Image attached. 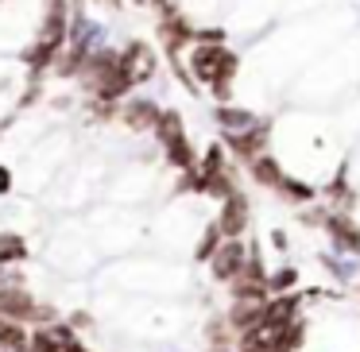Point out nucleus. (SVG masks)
Segmentation results:
<instances>
[{"label": "nucleus", "instance_id": "nucleus-8", "mask_svg": "<svg viewBox=\"0 0 360 352\" xmlns=\"http://www.w3.org/2000/svg\"><path fill=\"white\" fill-rule=\"evenodd\" d=\"M151 117H155V109H151L148 101H140L136 109H128V124H136V128H140V124H148Z\"/></svg>", "mask_w": 360, "mask_h": 352}, {"label": "nucleus", "instance_id": "nucleus-7", "mask_svg": "<svg viewBox=\"0 0 360 352\" xmlns=\"http://www.w3.org/2000/svg\"><path fill=\"white\" fill-rule=\"evenodd\" d=\"M0 344H8V348H20V344H24V329H20L16 321L0 318Z\"/></svg>", "mask_w": 360, "mask_h": 352}, {"label": "nucleus", "instance_id": "nucleus-11", "mask_svg": "<svg viewBox=\"0 0 360 352\" xmlns=\"http://www.w3.org/2000/svg\"><path fill=\"white\" fill-rule=\"evenodd\" d=\"M221 120H225V124H248V112H233V109H221Z\"/></svg>", "mask_w": 360, "mask_h": 352}, {"label": "nucleus", "instance_id": "nucleus-13", "mask_svg": "<svg viewBox=\"0 0 360 352\" xmlns=\"http://www.w3.org/2000/svg\"><path fill=\"white\" fill-rule=\"evenodd\" d=\"M63 352H86V348H82V344H74V341H70V344H66Z\"/></svg>", "mask_w": 360, "mask_h": 352}, {"label": "nucleus", "instance_id": "nucleus-12", "mask_svg": "<svg viewBox=\"0 0 360 352\" xmlns=\"http://www.w3.org/2000/svg\"><path fill=\"white\" fill-rule=\"evenodd\" d=\"M32 352H58V348H55V341H51V337L39 333V337L32 341Z\"/></svg>", "mask_w": 360, "mask_h": 352}, {"label": "nucleus", "instance_id": "nucleus-10", "mask_svg": "<svg viewBox=\"0 0 360 352\" xmlns=\"http://www.w3.org/2000/svg\"><path fill=\"white\" fill-rule=\"evenodd\" d=\"M256 178H259V182H279V171H275V163L259 159V163H256Z\"/></svg>", "mask_w": 360, "mask_h": 352}, {"label": "nucleus", "instance_id": "nucleus-2", "mask_svg": "<svg viewBox=\"0 0 360 352\" xmlns=\"http://www.w3.org/2000/svg\"><path fill=\"white\" fill-rule=\"evenodd\" d=\"M120 74H124L128 82H148L151 74H155V55H151L148 43H132V47L120 55Z\"/></svg>", "mask_w": 360, "mask_h": 352}, {"label": "nucleus", "instance_id": "nucleus-4", "mask_svg": "<svg viewBox=\"0 0 360 352\" xmlns=\"http://www.w3.org/2000/svg\"><path fill=\"white\" fill-rule=\"evenodd\" d=\"M244 228V202L236 194H229V205H225V217H221V233L225 236H236Z\"/></svg>", "mask_w": 360, "mask_h": 352}, {"label": "nucleus", "instance_id": "nucleus-3", "mask_svg": "<svg viewBox=\"0 0 360 352\" xmlns=\"http://www.w3.org/2000/svg\"><path fill=\"white\" fill-rule=\"evenodd\" d=\"M159 132H163L167 155H171L179 167H190V148H186V140H182V124H179V117H174V112L159 117Z\"/></svg>", "mask_w": 360, "mask_h": 352}, {"label": "nucleus", "instance_id": "nucleus-9", "mask_svg": "<svg viewBox=\"0 0 360 352\" xmlns=\"http://www.w3.org/2000/svg\"><path fill=\"white\" fill-rule=\"evenodd\" d=\"M12 256H24V244L12 240V236H0V263H8Z\"/></svg>", "mask_w": 360, "mask_h": 352}, {"label": "nucleus", "instance_id": "nucleus-14", "mask_svg": "<svg viewBox=\"0 0 360 352\" xmlns=\"http://www.w3.org/2000/svg\"><path fill=\"white\" fill-rule=\"evenodd\" d=\"M0 190H8V174L0 171Z\"/></svg>", "mask_w": 360, "mask_h": 352}, {"label": "nucleus", "instance_id": "nucleus-5", "mask_svg": "<svg viewBox=\"0 0 360 352\" xmlns=\"http://www.w3.org/2000/svg\"><path fill=\"white\" fill-rule=\"evenodd\" d=\"M240 263H244L240 248H236V244H225V248L217 252V263H213V271H217L221 279H229V275H236V271H240Z\"/></svg>", "mask_w": 360, "mask_h": 352}, {"label": "nucleus", "instance_id": "nucleus-6", "mask_svg": "<svg viewBox=\"0 0 360 352\" xmlns=\"http://www.w3.org/2000/svg\"><path fill=\"white\" fill-rule=\"evenodd\" d=\"M0 310L4 313H27L32 310V298L20 294V290H4V294H0Z\"/></svg>", "mask_w": 360, "mask_h": 352}, {"label": "nucleus", "instance_id": "nucleus-1", "mask_svg": "<svg viewBox=\"0 0 360 352\" xmlns=\"http://www.w3.org/2000/svg\"><path fill=\"white\" fill-rule=\"evenodd\" d=\"M233 70H236V58L225 47H217V43H205V47L194 51V74L202 82H217V93H225Z\"/></svg>", "mask_w": 360, "mask_h": 352}]
</instances>
